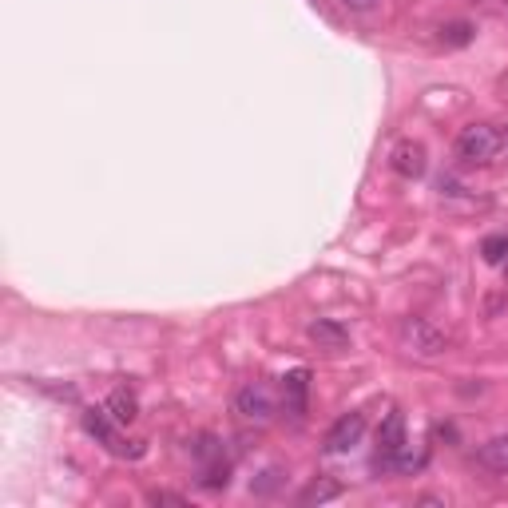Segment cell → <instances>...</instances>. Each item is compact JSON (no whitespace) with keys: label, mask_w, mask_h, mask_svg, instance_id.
<instances>
[{"label":"cell","mask_w":508,"mask_h":508,"mask_svg":"<svg viewBox=\"0 0 508 508\" xmlns=\"http://www.w3.org/2000/svg\"><path fill=\"white\" fill-rule=\"evenodd\" d=\"M501 132L489 124H469L457 135V159L464 167H489L496 155H501Z\"/></svg>","instance_id":"obj_1"},{"label":"cell","mask_w":508,"mask_h":508,"mask_svg":"<svg viewBox=\"0 0 508 508\" xmlns=\"http://www.w3.org/2000/svg\"><path fill=\"white\" fill-rule=\"evenodd\" d=\"M402 342L409 345L413 354H421V358H441V354L453 345V338L445 330H437L433 322L425 318H405L402 322Z\"/></svg>","instance_id":"obj_2"},{"label":"cell","mask_w":508,"mask_h":508,"mask_svg":"<svg viewBox=\"0 0 508 508\" xmlns=\"http://www.w3.org/2000/svg\"><path fill=\"white\" fill-rule=\"evenodd\" d=\"M402 449H405V417L402 413H389L385 425L377 429V461L402 464Z\"/></svg>","instance_id":"obj_3"},{"label":"cell","mask_w":508,"mask_h":508,"mask_svg":"<svg viewBox=\"0 0 508 508\" xmlns=\"http://www.w3.org/2000/svg\"><path fill=\"white\" fill-rule=\"evenodd\" d=\"M389 167L402 179H421L425 175V147L413 144V139H402V144L389 151Z\"/></svg>","instance_id":"obj_4"},{"label":"cell","mask_w":508,"mask_h":508,"mask_svg":"<svg viewBox=\"0 0 508 508\" xmlns=\"http://www.w3.org/2000/svg\"><path fill=\"white\" fill-rule=\"evenodd\" d=\"M234 413L246 417V421H270V413H274V402H270V393L263 385H243L239 397H234Z\"/></svg>","instance_id":"obj_5"},{"label":"cell","mask_w":508,"mask_h":508,"mask_svg":"<svg viewBox=\"0 0 508 508\" xmlns=\"http://www.w3.org/2000/svg\"><path fill=\"white\" fill-rule=\"evenodd\" d=\"M362 433H365V417L362 413H345V417L334 421V429L326 433V449L330 453H345V449L358 445Z\"/></svg>","instance_id":"obj_6"},{"label":"cell","mask_w":508,"mask_h":508,"mask_svg":"<svg viewBox=\"0 0 508 508\" xmlns=\"http://www.w3.org/2000/svg\"><path fill=\"white\" fill-rule=\"evenodd\" d=\"M306 389H310V374L306 370H294L283 377V393H286V409L294 417L306 413Z\"/></svg>","instance_id":"obj_7"},{"label":"cell","mask_w":508,"mask_h":508,"mask_svg":"<svg viewBox=\"0 0 508 508\" xmlns=\"http://www.w3.org/2000/svg\"><path fill=\"white\" fill-rule=\"evenodd\" d=\"M112 413H107V409H88V413H84V429H88V433L95 437V441H104L107 449H115V453H124L120 449V441H115V429H112V421H107Z\"/></svg>","instance_id":"obj_8"},{"label":"cell","mask_w":508,"mask_h":508,"mask_svg":"<svg viewBox=\"0 0 508 508\" xmlns=\"http://www.w3.org/2000/svg\"><path fill=\"white\" fill-rule=\"evenodd\" d=\"M477 461H481L489 473H508V433L484 441V445L477 449Z\"/></svg>","instance_id":"obj_9"},{"label":"cell","mask_w":508,"mask_h":508,"mask_svg":"<svg viewBox=\"0 0 508 508\" xmlns=\"http://www.w3.org/2000/svg\"><path fill=\"white\" fill-rule=\"evenodd\" d=\"M310 338H314L318 345H326V350H342L345 342H350V334H345L338 322H326V318H318V322H310Z\"/></svg>","instance_id":"obj_10"},{"label":"cell","mask_w":508,"mask_h":508,"mask_svg":"<svg viewBox=\"0 0 508 508\" xmlns=\"http://www.w3.org/2000/svg\"><path fill=\"white\" fill-rule=\"evenodd\" d=\"M107 413H112V421H120V425L135 421V413H139L135 393H127V389H115V393L107 397Z\"/></svg>","instance_id":"obj_11"},{"label":"cell","mask_w":508,"mask_h":508,"mask_svg":"<svg viewBox=\"0 0 508 508\" xmlns=\"http://www.w3.org/2000/svg\"><path fill=\"white\" fill-rule=\"evenodd\" d=\"M338 496H342V484H338V481H314V484H306V489H302V496H298V501L310 508V504L338 501Z\"/></svg>","instance_id":"obj_12"},{"label":"cell","mask_w":508,"mask_h":508,"mask_svg":"<svg viewBox=\"0 0 508 508\" xmlns=\"http://www.w3.org/2000/svg\"><path fill=\"white\" fill-rule=\"evenodd\" d=\"M481 254L489 266H504L508 263V234H489V239L481 243Z\"/></svg>","instance_id":"obj_13"},{"label":"cell","mask_w":508,"mask_h":508,"mask_svg":"<svg viewBox=\"0 0 508 508\" xmlns=\"http://www.w3.org/2000/svg\"><path fill=\"white\" fill-rule=\"evenodd\" d=\"M441 40H445V45H469L473 40V28L469 25H449V28H441Z\"/></svg>","instance_id":"obj_14"},{"label":"cell","mask_w":508,"mask_h":508,"mask_svg":"<svg viewBox=\"0 0 508 508\" xmlns=\"http://www.w3.org/2000/svg\"><path fill=\"white\" fill-rule=\"evenodd\" d=\"M345 8H350V13H374L377 5H382V0H342Z\"/></svg>","instance_id":"obj_15"},{"label":"cell","mask_w":508,"mask_h":508,"mask_svg":"<svg viewBox=\"0 0 508 508\" xmlns=\"http://www.w3.org/2000/svg\"><path fill=\"white\" fill-rule=\"evenodd\" d=\"M151 504H183V496H171V493H151Z\"/></svg>","instance_id":"obj_16"},{"label":"cell","mask_w":508,"mask_h":508,"mask_svg":"<svg viewBox=\"0 0 508 508\" xmlns=\"http://www.w3.org/2000/svg\"><path fill=\"white\" fill-rule=\"evenodd\" d=\"M501 144H504V151H508V127H504V132H501Z\"/></svg>","instance_id":"obj_17"}]
</instances>
